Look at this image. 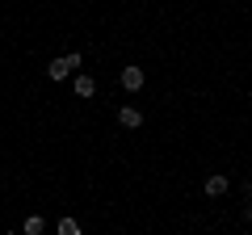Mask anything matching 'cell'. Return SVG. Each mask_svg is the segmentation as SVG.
Returning <instances> with one entry per match:
<instances>
[{
  "label": "cell",
  "mask_w": 252,
  "mask_h": 235,
  "mask_svg": "<svg viewBox=\"0 0 252 235\" xmlns=\"http://www.w3.org/2000/svg\"><path fill=\"white\" fill-rule=\"evenodd\" d=\"M93 92H97V80H93V76H84L80 67H76V97H93Z\"/></svg>",
  "instance_id": "obj_5"
},
{
  "label": "cell",
  "mask_w": 252,
  "mask_h": 235,
  "mask_svg": "<svg viewBox=\"0 0 252 235\" xmlns=\"http://www.w3.org/2000/svg\"><path fill=\"white\" fill-rule=\"evenodd\" d=\"M21 231H26V235H38V231H42V218H38V214H30V218H26V227H21Z\"/></svg>",
  "instance_id": "obj_7"
},
{
  "label": "cell",
  "mask_w": 252,
  "mask_h": 235,
  "mask_svg": "<svg viewBox=\"0 0 252 235\" xmlns=\"http://www.w3.org/2000/svg\"><path fill=\"white\" fill-rule=\"evenodd\" d=\"M202 189H206V198H223V193H227V176H223V172H210Z\"/></svg>",
  "instance_id": "obj_3"
},
{
  "label": "cell",
  "mask_w": 252,
  "mask_h": 235,
  "mask_svg": "<svg viewBox=\"0 0 252 235\" xmlns=\"http://www.w3.org/2000/svg\"><path fill=\"white\" fill-rule=\"evenodd\" d=\"M118 122H122L126 130H135V126H143V114H139L135 105H122V109H118Z\"/></svg>",
  "instance_id": "obj_4"
},
{
  "label": "cell",
  "mask_w": 252,
  "mask_h": 235,
  "mask_svg": "<svg viewBox=\"0 0 252 235\" xmlns=\"http://www.w3.org/2000/svg\"><path fill=\"white\" fill-rule=\"evenodd\" d=\"M76 67H80V55L72 51V55H63V59H55V63L46 67V76H51V80H67V76H72Z\"/></svg>",
  "instance_id": "obj_1"
},
{
  "label": "cell",
  "mask_w": 252,
  "mask_h": 235,
  "mask_svg": "<svg viewBox=\"0 0 252 235\" xmlns=\"http://www.w3.org/2000/svg\"><path fill=\"white\" fill-rule=\"evenodd\" d=\"M59 235H80V223L76 218H59Z\"/></svg>",
  "instance_id": "obj_6"
},
{
  "label": "cell",
  "mask_w": 252,
  "mask_h": 235,
  "mask_svg": "<svg viewBox=\"0 0 252 235\" xmlns=\"http://www.w3.org/2000/svg\"><path fill=\"white\" fill-rule=\"evenodd\" d=\"M122 88L126 92H139V88H143V67H135V63L122 67Z\"/></svg>",
  "instance_id": "obj_2"
}]
</instances>
